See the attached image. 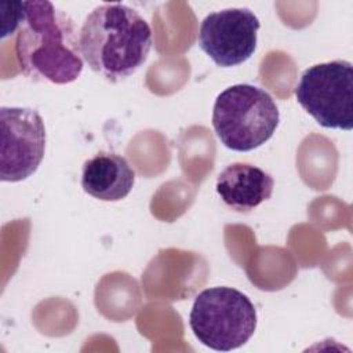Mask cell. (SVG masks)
<instances>
[{
  "instance_id": "cell-4",
  "label": "cell",
  "mask_w": 353,
  "mask_h": 353,
  "mask_svg": "<svg viewBox=\"0 0 353 353\" xmlns=\"http://www.w3.org/2000/svg\"><path fill=\"white\" fill-rule=\"evenodd\" d=\"M189 325L204 346L230 352L243 346L254 335L256 310L251 299L236 288H205L193 302Z\"/></svg>"
},
{
  "instance_id": "cell-7",
  "label": "cell",
  "mask_w": 353,
  "mask_h": 353,
  "mask_svg": "<svg viewBox=\"0 0 353 353\" xmlns=\"http://www.w3.org/2000/svg\"><path fill=\"white\" fill-rule=\"evenodd\" d=\"M259 26L258 17L248 8L215 11L201 21L199 46L218 66H237L254 54Z\"/></svg>"
},
{
  "instance_id": "cell-6",
  "label": "cell",
  "mask_w": 353,
  "mask_h": 353,
  "mask_svg": "<svg viewBox=\"0 0 353 353\" xmlns=\"http://www.w3.org/2000/svg\"><path fill=\"white\" fill-rule=\"evenodd\" d=\"M0 179L19 182L36 172L46 152L43 117L30 108H0Z\"/></svg>"
},
{
  "instance_id": "cell-8",
  "label": "cell",
  "mask_w": 353,
  "mask_h": 353,
  "mask_svg": "<svg viewBox=\"0 0 353 353\" xmlns=\"http://www.w3.org/2000/svg\"><path fill=\"white\" fill-rule=\"evenodd\" d=\"M274 179L262 168L248 163H233L216 176L215 189L221 200L237 212H250L270 199Z\"/></svg>"
},
{
  "instance_id": "cell-1",
  "label": "cell",
  "mask_w": 353,
  "mask_h": 353,
  "mask_svg": "<svg viewBox=\"0 0 353 353\" xmlns=\"http://www.w3.org/2000/svg\"><path fill=\"white\" fill-rule=\"evenodd\" d=\"M79 33L73 19L51 1H23L15 41L22 73L54 84L74 81L83 70Z\"/></svg>"
},
{
  "instance_id": "cell-3",
  "label": "cell",
  "mask_w": 353,
  "mask_h": 353,
  "mask_svg": "<svg viewBox=\"0 0 353 353\" xmlns=\"http://www.w3.org/2000/svg\"><path fill=\"white\" fill-rule=\"evenodd\" d=\"M280 121L272 95L251 84H234L215 99L212 127L230 150L250 152L268 142Z\"/></svg>"
},
{
  "instance_id": "cell-2",
  "label": "cell",
  "mask_w": 353,
  "mask_h": 353,
  "mask_svg": "<svg viewBox=\"0 0 353 353\" xmlns=\"http://www.w3.org/2000/svg\"><path fill=\"white\" fill-rule=\"evenodd\" d=\"M79 32L83 59L112 83L134 74L146 61L153 41L146 19L121 3L95 7Z\"/></svg>"
},
{
  "instance_id": "cell-9",
  "label": "cell",
  "mask_w": 353,
  "mask_h": 353,
  "mask_svg": "<svg viewBox=\"0 0 353 353\" xmlns=\"http://www.w3.org/2000/svg\"><path fill=\"white\" fill-rule=\"evenodd\" d=\"M135 171L127 159L108 152H99L85 160L81 168V188L94 199L119 201L132 190Z\"/></svg>"
},
{
  "instance_id": "cell-5",
  "label": "cell",
  "mask_w": 353,
  "mask_h": 353,
  "mask_svg": "<svg viewBox=\"0 0 353 353\" xmlns=\"http://www.w3.org/2000/svg\"><path fill=\"white\" fill-rule=\"evenodd\" d=\"M298 103L324 128L353 127V66L336 59L307 68L295 85Z\"/></svg>"
}]
</instances>
